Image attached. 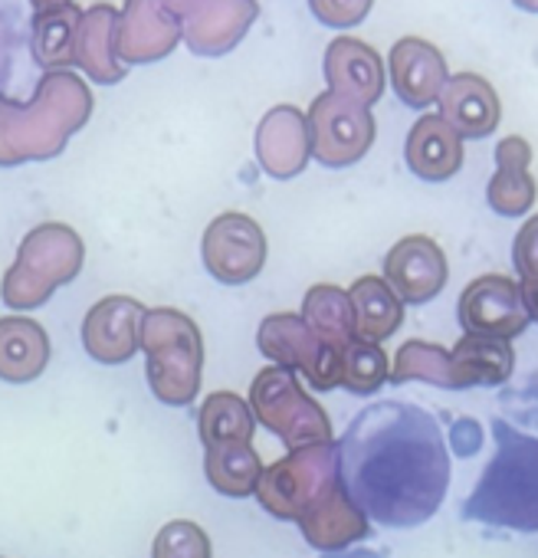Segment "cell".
<instances>
[{"label": "cell", "mask_w": 538, "mask_h": 558, "mask_svg": "<svg viewBox=\"0 0 538 558\" xmlns=\"http://www.w3.org/2000/svg\"><path fill=\"white\" fill-rule=\"evenodd\" d=\"M197 430L200 444L210 447H230V444H253L256 417L249 411V401H243L233 391H213L204 398L197 411Z\"/></svg>", "instance_id": "f1b7e54d"}, {"label": "cell", "mask_w": 538, "mask_h": 558, "mask_svg": "<svg viewBox=\"0 0 538 558\" xmlns=\"http://www.w3.org/2000/svg\"><path fill=\"white\" fill-rule=\"evenodd\" d=\"M339 483V444H316L290 450L283 460L266 466L256 486L259 506L283 522H299L303 512Z\"/></svg>", "instance_id": "52a82bcc"}, {"label": "cell", "mask_w": 538, "mask_h": 558, "mask_svg": "<svg viewBox=\"0 0 538 558\" xmlns=\"http://www.w3.org/2000/svg\"><path fill=\"white\" fill-rule=\"evenodd\" d=\"M142 352L148 359V385L158 401L184 408L197 398L204 339L191 316L171 306L148 310L142 319Z\"/></svg>", "instance_id": "277c9868"}, {"label": "cell", "mask_w": 538, "mask_h": 558, "mask_svg": "<svg viewBox=\"0 0 538 558\" xmlns=\"http://www.w3.org/2000/svg\"><path fill=\"white\" fill-rule=\"evenodd\" d=\"M0 558H4V555H0Z\"/></svg>", "instance_id": "7bdbcfd3"}, {"label": "cell", "mask_w": 538, "mask_h": 558, "mask_svg": "<svg viewBox=\"0 0 538 558\" xmlns=\"http://www.w3.org/2000/svg\"><path fill=\"white\" fill-rule=\"evenodd\" d=\"M450 355L460 375V388H496L509 381L515 372V352L502 339L463 336L450 349Z\"/></svg>", "instance_id": "83f0119b"}, {"label": "cell", "mask_w": 538, "mask_h": 558, "mask_svg": "<svg viewBox=\"0 0 538 558\" xmlns=\"http://www.w3.org/2000/svg\"><path fill=\"white\" fill-rule=\"evenodd\" d=\"M440 116L456 129L460 138H486L502 119L499 96L479 73H456L440 93Z\"/></svg>", "instance_id": "ffe728a7"}, {"label": "cell", "mask_w": 538, "mask_h": 558, "mask_svg": "<svg viewBox=\"0 0 538 558\" xmlns=\"http://www.w3.org/2000/svg\"><path fill=\"white\" fill-rule=\"evenodd\" d=\"M256 17V0H200L184 17V44L197 57H223L246 37Z\"/></svg>", "instance_id": "e0dca14e"}, {"label": "cell", "mask_w": 538, "mask_h": 558, "mask_svg": "<svg viewBox=\"0 0 538 558\" xmlns=\"http://www.w3.org/2000/svg\"><path fill=\"white\" fill-rule=\"evenodd\" d=\"M326 83L329 93L371 109L384 93L381 53L358 37H335L326 50Z\"/></svg>", "instance_id": "2e32d148"}, {"label": "cell", "mask_w": 538, "mask_h": 558, "mask_svg": "<svg viewBox=\"0 0 538 558\" xmlns=\"http://www.w3.org/2000/svg\"><path fill=\"white\" fill-rule=\"evenodd\" d=\"M24 44V31H21V11L11 0H0V89L8 86L11 70H14V57Z\"/></svg>", "instance_id": "836d02e7"}, {"label": "cell", "mask_w": 538, "mask_h": 558, "mask_svg": "<svg viewBox=\"0 0 538 558\" xmlns=\"http://www.w3.org/2000/svg\"><path fill=\"white\" fill-rule=\"evenodd\" d=\"M306 119H309L313 158L326 168H349L362 161L378 135L371 109L349 102L335 93L316 96Z\"/></svg>", "instance_id": "9c48e42d"}, {"label": "cell", "mask_w": 538, "mask_h": 558, "mask_svg": "<svg viewBox=\"0 0 538 558\" xmlns=\"http://www.w3.org/2000/svg\"><path fill=\"white\" fill-rule=\"evenodd\" d=\"M352 306H355V336L365 342L381 345L384 339H391L401 323H404V303L398 300V293L388 287V279L368 272L358 276L352 290Z\"/></svg>", "instance_id": "d4e9b609"}, {"label": "cell", "mask_w": 538, "mask_h": 558, "mask_svg": "<svg viewBox=\"0 0 538 558\" xmlns=\"http://www.w3.org/2000/svg\"><path fill=\"white\" fill-rule=\"evenodd\" d=\"M492 437L496 453L460 506V515L492 529L538 532V437L522 434L502 417L492 421Z\"/></svg>", "instance_id": "3957f363"}, {"label": "cell", "mask_w": 538, "mask_h": 558, "mask_svg": "<svg viewBox=\"0 0 538 558\" xmlns=\"http://www.w3.org/2000/svg\"><path fill=\"white\" fill-rule=\"evenodd\" d=\"M151 558H213L207 532L191 519H174L158 529L151 542Z\"/></svg>", "instance_id": "d6a6232c"}, {"label": "cell", "mask_w": 538, "mask_h": 558, "mask_svg": "<svg viewBox=\"0 0 538 558\" xmlns=\"http://www.w3.org/2000/svg\"><path fill=\"white\" fill-rule=\"evenodd\" d=\"M200 256L213 279H220L227 287H243L259 276L266 263V233L246 214H217L204 230Z\"/></svg>", "instance_id": "30bf717a"}, {"label": "cell", "mask_w": 538, "mask_h": 558, "mask_svg": "<svg viewBox=\"0 0 538 558\" xmlns=\"http://www.w3.org/2000/svg\"><path fill=\"white\" fill-rule=\"evenodd\" d=\"M249 411L256 424H262L269 434H277L290 450L332 440V424L322 404L303 391L296 372H286L280 365H269L253 378Z\"/></svg>", "instance_id": "8992f818"}, {"label": "cell", "mask_w": 538, "mask_h": 558, "mask_svg": "<svg viewBox=\"0 0 538 558\" xmlns=\"http://www.w3.org/2000/svg\"><path fill=\"white\" fill-rule=\"evenodd\" d=\"M89 116L93 93L73 70L44 73L27 102L0 93V168L57 158Z\"/></svg>", "instance_id": "7a4b0ae2"}, {"label": "cell", "mask_w": 538, "mask_h": 558, "mask_svg": "<svg viewBox=\"0 0 538 558\" xmlns=\"http://www.w3.org/2000/svg\"><path fill=\"white\" fill-rule=\"evenodd\" d=\"M83 11L73 4H57L47 11H37L30 21V53L47 70H70L76 66V34H80Z\"/></svg>", "instance_id": "484cf974"}, {"label": "cell", "mask_w": 538, "mask_h": 558, "mask_svg": "<svg viewBox=\"0 0 538 558\" xmlns=\"http://www.w3.org/2000/svg\"><path fill=\"white\" fill-rule=\"evenodd\" d=\"M204 473L207 483L230 496V499H243L253 496L262 476V460L253 450V444H230V447H210L204 457Z\"/></svg>", "instance_id": "f546056e"}, {"label": "cell", "mask_w": 538, "mask_h": 558, "mask_svg": "<svg viewBox=\"0 0 538 558\" xmlns=\"http://www.w3.org/2000/svg\"><path fill=\"white\" fill-rule=\"evenodd\" d=\"M518 287H522V300H525L531 323H538V283H518Z\"/></svg>", "instance_id": "74e56055"}, {"label": "cell", "mask_w": 538, "mask_h": 558, "mask_svg": "<svg viewBox=\"0 0 538 558\" xmlns=\"http://www.w3.org/2000/svg\"><path fill=\"white\" fill-rule=\"evenodd\" d=\"M407 168L424 178V181H450L463 168V138L456 129L437 112V116H420L404 145Z\"/></svg>", "instance_id": "44dd1931"}, {"label": "cell", "mask_w": 538, "mask_h": 558, "mask_svg": "<svg viewBox=\"0 0 538 558\" xmlns=\"http://www.w3.org/2000/svg\"><path fill=\"white\" fill-rule=\"evenodd\" d=\"M456 319L466 329V336H486V339H502V342L522 336L531 323L518 279L502 276V272H486L473 279L460 293Z\"/></svg>", "instance_id": "8fae6325"}, {"label": "cell", "mask_w": 538, "mask_h": 558, "mask_svg": "<svg viewBox=\"0 0 538 558\" xmlns=\"http://www.w3.org/2000/svg\"><path fill=\"white\" fill-rule=\"evenodd\" d=\"M145 306L129 296L99 300L83 319V345L102 365H122L142 349Z\"/></svg>", "instance_id": "9a60e30c"}, {"label": "cell", "mask_w": 538, "mask_h": 558, "mask_svg": "<svg viewBox=\"0 0 538 558\" xmlns=\"http://www.w3.org/2000/svg\"><path fill=\"white\" fill-rule=\"evenodd\" d=\"M313 158L309 119L296 106H273L256 125V161L259 168L277 178L290 181L306 171Z\"/></svg>", "instance_id": "5bb4252c"}, {"label": "cell", "mask_w": 538, "mask_h": 558, "mask_svg": "<svg viewBox=\"0 0 538 558\" xmlns=\"http://www.w3.org/2000/svg\"><path fill=\"white\" fill-rule=\"evenodd\" d=\"M303 538L319 548V551H342L362 538L371 535L368 529V515L352 502V496L345 493L342 480L335 486H329L299 519Z\"/></svg>", "instance_id": "d6986e66"}, {"label": "cell", "mask_w": 538, "mask_h": 558, "mask_svg": "<svg viewBox=\"0 0 538 558\" xmlns=\"http://www.w3.org/2000/svg\"><path fill=\"white\" fill-rule=\"evenodd\" d=\"M256 345L273 365L286 372H303V378L316 391H332L342 385V355L319 342L306 319L296 313L266 316L256 332Z\"/></svg>", "instance_id": "ba28073f"}, {"label": "cell", "mask_w": 538, "mask_h": 558, "mask_svg": "<svg viewBox=\"0 0 538 558\" xmlns=\"http://www.w3.org/2000/svg\"><path fill=\"white\" fill-rule=\"evenodd\" d=\"M512 266L518 272V283H538V214H531L512 243Z\"/></svg>", "instance_id": "e575fe53"}, {"label": "cell", "mask_w": 538, "mask_h": 558, "mask_svg": "<svg viewBox=\"0 0 538 558\" xmlns=\"http://www.w3.org/2000/svg\"><path fill=\"white\" fill-rule=\"evenodd\" d=\"M37 11H47V8H57V4H70V0H30Z\"/></svg>", "instance_id": "ab89813d"}, {"label": "cell", "mask_w": 538, "mask_h": 558, "mask_svg": "<svg viewBox=\"0 0 538 558\" xmlns=\"http://www.w3.org/2000/svg\"><path fill=\"white\" fill-rule=\"evenodd\" d=\"M528 165H531V145L522 135H509L496 145V174L489 178L486 201L499 217H522L531 210L538 184Z\"/></svg>", "instance_id": "7402d4cb"}, {"label": "cell", "mask_w": 538, "mask_h": 558, "mask_svg": "<svg viewBox=\"0 0 538 558\" xmlns=\"http://www.w3.org/2000/svg\"><path fill=\"white\" fill-rule=\"evenodd\" d=\"M479 424L476 421H469V417H460L456 424H453V444H456V453H463V457H469V453H476L479 450Z\"/></svg>", "instance_id": "8d00e7d4"}, {"label": "cell", "mask_w": 538, "mask_h": 558, "mask_svg": "<svg viewBox=\"0 0 538 558\" xmlns=\"http://www.w3.org/2000/svg\"><path fill=\"white\" fill-rule=\"evenodd\" d=\"M86 243L66 223H40L34 227L14 266L4 276V303L11 310H40L60 287L73 283L83 269Z\"/></svg>", "instance_id": "5b68a950"}, {"label": "cell", "mask_w": 538, "mask_h": 558, "mask_svg": "<svg viewBox=\"0 0 538 558\" xmlns=\"http://www.w3.org/2000/svg\"><path fill=\"white\" fill-rule=\"evenodd\" d=\"M303 319L316 332L319 342L335 349L339 355L358 339L355 336V306L349 290L335 283H319L303 300Z\"/></svg>", "instance_id": "4316f807"}, {"label": "cell", "mask_w": 538, "mask_h": 558, "mask_svg": "<svg viewBox=\"0 0 538 558\" xmlns=\"http://www.w3.org/2000/svg\"><path fill=\"white\" fill-rule=\"evenodd\" d=\"M184 37V21L168 0H125L115 27V57L122 66L164 60Z\"/></svg>", "instance_id": "7c38bea8"}, {"label": "cell", "mask_w": 538, "mask_h": 558, "mask_svg": "<svg viewBox=\"0 0 538 558\" xmlns=\"http://www.w3.org/2000/svg\"><path fill=\"white\" fill-rule=\"evenodd\" d=\"M339 480L352 502L388 529H417L443 506L450 450L417 404H368L339 440Z\"/></svg>", "instance_id": "6da1fadb"}, {"label": "cell", "mask_w": 538, "mask_h": 558, "mask_svg": "<svg viewBox=\"0 0 538 558\" xmlns=\"http://www.w3.org/2000/svg\"><path fill=\"white\" fill-rule=\"evenodd\" d=\"M447 256L440 243L427 233H411L398 240L384 256V279L407 306H424L447 287Z\"/></svg>", "instance_id": "4fadbf2b"}, {"label": "cell", "mask_w": 538, "mask_h": 558, "mask_svg": "<svg viewBox=\"0 0 538 558\" xmlns=\"http://www.w3.org/2000/svg\"><path fill=\"white\" fill-rule=\"evenodd\" d=\"M388 70H391L394 93L411 109L433 106L450 80L443 53L433 44H427L424 37L398 40L388 53Z\"/></svg>", "instance_id": "ac0fdd59"}, {"label": "cell", "mask_w": 538, "mask_h": 558, "mask_svg": "<svg viewBox=\"0 0 538 558\" xmlns=\"http://www.w3.org/2000/svg\"><path fill=\"white\" fill-rule=\"evenodd\" d=\"M531 381H535V385H538V375H535V378H531ZM522 395H525V391H522ZM525 398H528V395H525ZM531 401H538V395H531ZM525 417H535V421H538V414H531V411H525Z\"/></svg>", "instance_id": "b9f144b4"}, {"label": "cell", "mask_w": 538, "mask_h": 558, "mask_svg": "<svg viewBox=\"0 0 538 558\" xmlns=\"http://www.w3.org/2000/svg\"><path fill=\"white\" fill-rule=\"evenodd\" d=\"M168 4H171V11H174L181 21H184V17H187V14H191L197 4H200V0H168Z\"/></svg>", "instance_id": "f35d334b"}, {"label": "cell", "mask_w": 538, "mask_h": 558, "mask_svg": "<svg viewBox=\"0 0 538 558\" xmlns=\"http://www.w3.org/2000/svg\"><path fill=\"white\" fill-rule=\"evenodd\" d=\"M50 336L37 319L4 316L0 319V378L27 385L40 378L50 365Z\"/></svg>", "instance_id": "cb8c5ba5"}, {"label": "cell", "mask_w": 538, "mask_h": 558, "mask_svg": "<svg viewBox=\"0 0 538 558\" xmlns=\"http://www.w3.org/2000/svg\"><path fill=\"white\" fill-rule=\"evenodd\" d=\"M115 27H119V11L112 4H96L83 11L80 34H76V66L99 86H115L129 73L115 57Z\"/></svg>", "instance_id": "603a6c76"}, {"label": "cell", "mask_w": 538, "mask_h": 558, "mask_svg": "<svg viewBox=\"0 0 538 558\" xmlns=\"http://www.w3.org/2000/svg\"><path fill=\"white\" fill-rule=\"evenodd\" d=\"M309 8L329 27H355L371 14L375 0H309Z\"/></svg>", "instance_id": "d590c367"}, {"label": "cell", "mask_w": 538, "mask_h": 558, "mask_svg": "<svg viewBox=\"0 0 538 558\" xmlns=\"http://www.w3.org/2000/svg\"><path fill=\"white\" fill-rule=\"evenodd\" d=\"M391 381L394 385L427 381V385H437V388H447V391H463L453 355L447 349H440L437 342H420V339H411V342H404L398 349Z\"/></svg>", "instance_id": "4dcf8cb0"}, {"label": "cell", "mask_w": 538, "mask_h": 558, "mask_svg": "<svg viewBox=\"0 0 538 558\" xmlns=\"http://www.w3.org/2000/svg\"><path fill=\"white\" fill-rule=\"evenodd\" d=\"M515 8H522V11H528V14H538V0H512Z\"/></svg>", "instance_id": "60d3db41"}, {"label": "cell", "mask_w": 538, "mask_h": 558, "mask_svg": "<svg viewBox=\"0 0 538 558\" xmlns=\"http://www.w3.org/2000/svg\"><path fill=\"white\" fill-rule=\"evenodd\" d=\"M391 381V368H388V355L381 345L355 339L345 352H342V388L368 398L375 391H381Z\"/></svg>", "instance_id": "1f68e13d"}]
</instances>
